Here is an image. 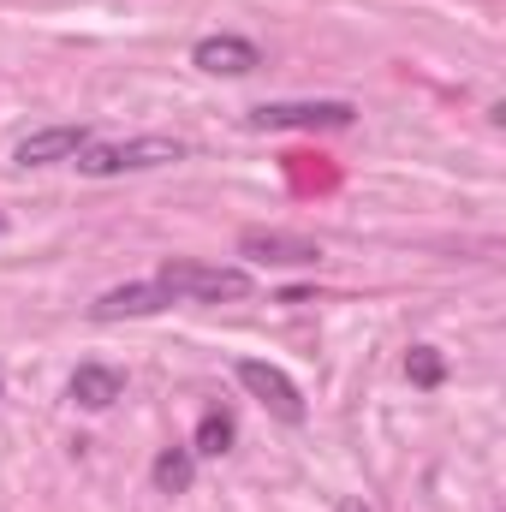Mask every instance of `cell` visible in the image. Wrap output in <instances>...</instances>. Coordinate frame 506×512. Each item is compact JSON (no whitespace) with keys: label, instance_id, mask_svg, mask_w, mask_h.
<instances>
[{"label":"cell","instance_id":"cell-1","mask_svg":"<svg viewBox=\"0 0 506 512\" xmlns=\"http://www.w3.org/2000/svg\"><path fill=\"white\" fill-rule=\"evenodd\" d=\"M185 161V143L167 137V131H143V137H120V143H90L72 167L84 179H120V173H155V167H173Z\"/></svg>","mask_w":506,"mask_h":512},{"label":"cell","instance_id":"cell-2","mask_svg":"<svg viewBox=\"0 0 506 512\" xmlns=\"http://www.w3.org/2000/svg\"><path fill=\"white\" fill-rule=\"evenodd\" d=\"M155 280H161L179 304H233V298H251V268H233V262L167 256V262L155 268Z\"/></svg>","mask_w":506,"mask_h":512},{"label":"cell","instance_id":"cell-3","mask_svg":"<svg viewBox=\"0 0 506 512\" xmlns=\"http://www.w3.org/2000/svg\"><path fill=\"white\" fill-rule=\"evenodd\" d=\"M251 131H346L358 126L352 102H256L245 114Z\"/></svg>","mask_w":506,"mask_h":512},{"label":"cell","instance_id":"cell-4","mask_svg":"<svg viewBox=\"0 0 506 512\" xmlns=\"http://www.w3.org/2000/svg\"><path fill=\"white\" fill-rule=\"evenodd\" d=\"M239 256L256 268H316L322 245L304 239V233H286V227H245L239 233Z\"/></svg>","mask_w":506,"mask_h":512},{"label":"cell","instance_id":"cell-5","mask_svg":"<svg viewBox=\"0 0 506 512\" xmlns=\"http://www.w3.org/2000/svg\"><path fill=\"white\" fill-rule=\"evenodd\" d=\"M233 376H239V387H245L251 399H262L280 423H304V417H310L304 393H298V382H292L286 370H274V364H262V358H239Z\"/></svg>","mask_w":506,"mask_h":512},{"label":"cell","instance_id":"cell-6","mask_svg":"<svg viewBox=\"0 0 506 512\" xmlns=\"http://www.w3.org/2000/svg\"><path fill=\"white\" fill-rule=\"evenodd\" d=\"M191 66H197L203 78H251L256 66H262V48H256L251 36L215 30V36H197V48H191Z\"/></svg>","mask_w":506,"mask_h":512},{"label":"cell","instance_id":"cell-7","mask_svg":"<svg viewBox=\"0 0 506 512\" xmlns=\"http://www.w3.org/2000/svg\"><path fill=\"white\" fill-rule=\"evenodd\" d=\"M90 143H96L90 126H42V131H30V137L12 143V161L18 167H54V161H78Z\"/></svg>","mask_w":506,"mask_h":512},{"label":"cell","instance_id":"cell-8","mask_svg":"<svg viewBox=\"0 0 506 512\" xmlns=\"http://www.w3.org/2000/svg\"><path fill=\"white\" fill-rule=\"evenodd\" d=\"M167 304H179L161 280H126V286H114V292H102L96 304H90V322H126V316H161Z\"/></svg>","mask_w":506,"mask_h":512},{"label":"cell","instance_id":"cell-9","mask_svg":"<svg viewBox=\"0 0 506 512\" xmlns=\"http://www.w3.org/2000/svg\"><path fill=\"white\" fill-rule=\"evenodd\" d=\"M66 399H72L78 411H108L114 399H126V376H120L114 364H78L72 382H66Z\"/></svg>","mask_w":506,"mask_h":512},{"label":"cell","instance_id":"cell-10","mask_svg":"<svg viewBox=\"0 0 506 512\" xmlns=\"http://www.w3.org/2000/svg\"><path fill=\"white\" fill-rule=\"evenodd\" d=\"M197 453L191 447H161L155 453V465H149V483H155V495H191V483H197Z\"/></svg>","mask_w":506,"mask_h":512},{"label":"cell","instance_id":"cell-11","mask_svg":"<svg viewBox=\"0 0 506 512\" xmlns=\"http://www.w3.org/2000/svg\"><path fill=\"white\" fill-rule=\"evenodd\" d=\"M233 441H239V417H233V411H221V405H215V411H203V417H197V429H191V453H197V459H227V453H233Z\"/></svg>","mask_w":506,"mask_h":512},{"label":"cell","instance_id":"cell-12","mask_svg":"<svg viewBox=\"0 0 506 512\" xmlns=\"http://www.w3.org/2000/svg\"><path fill=\"white\" fill-rule=\"evenodd\" d=\"M405 382L423 387V393H429V387H441V382H447V358H441L435 346H411V352H405Z\"/></svg>","mask_w":506,"mask_h":512},{"label":"cell","instance_id":"cell-13","mask_svg":"<svg viewBox=\"0 0 506 512\" xmlns=\"http://www.w3.org/2000/svg\"><path fill=\"white\" fill-rule=\"evenodd\" d=\"M340 512H358V507H352V501H346V507H340Z\"/></svg>","mask_w":506,"mask_h":512},{"label":"cell","instance_id":"cell-14","mask_svg":"<svg viewBox=\"0 0 506 512\" xmlns=\"http://www.w3.org/2000/svg\"><path fill=\"white\" fill-rule=\"evenodd\" d=\"M0 233H6V215H0Z\"/></svg>","mask_w":506,"mask_h":512}]
</instances>
